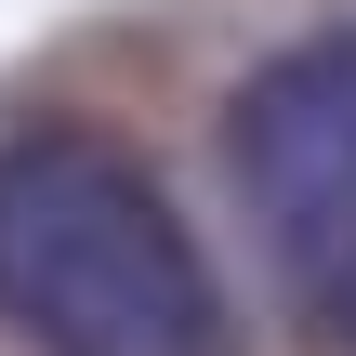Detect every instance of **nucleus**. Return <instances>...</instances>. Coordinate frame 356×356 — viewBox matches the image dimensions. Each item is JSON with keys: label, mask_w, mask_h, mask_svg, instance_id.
<instances>
[{"label": "nucleus", "mask_w": 356, "mask_h": 356, "mask_svg": "<svg viewBox=\"0 0 356 356\" xmlns=\"http://www.w3.org/2000/svg\"><path fill=\"white\" fill-rule=\"evenodd\" d=\"M0 330L26 356H238L198 225L92 119L0 132Z\"/></svg>", "instance_id": "obj_1"}, {"label": "nucleus", "mask_w": 356, "mask_h": 356, "mask_svg": "<svg viewBox=\"0 0 356 356\" xmlns=\"http://www.w3.org/2000/svg\"><path fill=\"white\" fill-rule=\"evenodd\" d=\"M225 185L317 343L356 356V26L277 40L225 92Z\"/></svg>", "instance_id": "obj_2"}]
</instances>
